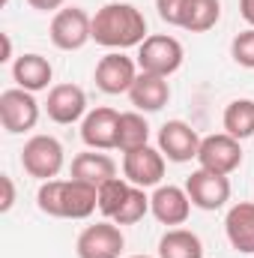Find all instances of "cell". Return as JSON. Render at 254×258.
Here are the masks:
<instances>
[{
	"label": "cell",
	"mask_w": 254,
	"mask_h": 258,
	"mask_svg": "<svg viewBox=\"0 0 254 258\" xmlns=\"http://www.w3.org/2000/svg\"><path fill=\"white\" fill-rule=\"evenodd\" d=\"M147 39V18L132 3H105L93 15V42L111 51L135 48Z\"/></svg>",
	"instance_id": "6da1fadb"
},
{
	"label": "cell",
	"mask_w": 254,
	"mask_h": 258,
	"mask_svg": "<svg viewBox=\"0 0 254 258\" xmlns=\"http://www.w3.org/2000/svg\"><path fill=\"white\" fill-rule=\"evenodd\" d=\"M36 207L54 219H87L99 207V189L81 180H45L36 192Z\"/></svg>",
	"instance_id": "7a4b0ae2"
},
{
	"label": "cell",
	"mask_w": 254,
	"mask_h": 258,
	"mask_svg": "<svg viewBox=\"0 0 254 258\" xmlns=\"http://www.w3.org/2000/svg\"><path fill=\"white\" fill-rule=\"evenodd\" d=\"M66 165V150L54 135H33L21 147V168L36 180H57Z\"/></svg>",
	"instance_id": "3957f363"
},
{
	"label": "cell",
	"mask_w": 254,
	"mask_h": 258,
	"mask_svg": "<svg viewBox=\"0 0 254 258\" xmlns=\"http://www.w3.org/2000/svg\"><path fill=\"white\" fill-rule=\"evenodd\" d=\"M183 42L171 33H153L147 36L141 45H138V69L141 72H150V75H162V78H171L180 66H183Z\"/></svg>",
	"instance_id": "277c9868"
},
{
	"label": "cell",
	"mask_w": 254,
	"mask_h": 258,
	"mask_svg": "<svg viewBox=\"0 0 254 258\" xmlns=\"http://www.w3.org/2000/svg\"><path fill=\"white\" fill-rule=\"evenodd\" d=\"M48 36L60 51H81L93 39V18L81 6H63L60 12H54Z\"/></svg>",
	"instance_id": "5b68a950"
},
{
	"label": "cell",
	"mask_w": 254,
	"mask_h": 258,
	"mask_svg": "<svg viewBox=\"0 0 254 258\" xmlns=\"http://www.w3.org/2000/svg\"><path fill=\"white\" fill-rule=\"evenodd\" d=\"M0 123L9 135H21L39 123V102L30 90L9 87L0 93Z\"/></svg>",
	"instance_id": "8992f818"
},
{
	"label": "cell",
	"mask_w": 254,
	"mask_h": 258,
	"mask_svg": "<svg viewBox=\"0 0 254 258\" xmlns=\"http://www.w3.org/2000/svg\"><path fill=\"white\" fill-rule=\"evenodd\" d=\"M123 249H126V237H123L120 225L111 222V219L87 225L78 234V243H75L78 258H120Z\"/></svg>",
	"instance_id": "52a82bcc"
},
{
	"label": "cell",
	"mask_w": 254,
	"mask_h": 258,
	"mask_svg": "<svg viewBox=\"0 0 254 258\" xmlns=\"http://www.w3.org/2000/svg\"><path fill=\"white\" fill-rule=\"evenodd\" d=\"M197 162H200V168H209L215 174H233L242 165V144H239V138H233L227 132L206 135V138H200Z\"/></svg>",
	"instance_id": "ba28073f"
},
{
	"label": "cell",
	"mask_w": 254,
	"mask_h": 258,
	"mask_svg": "<svg viewBox=\"0 0 254 258\" xmlns=\"http://www.w3.org/2000/svg\"><path fill=\"white\" fill-rule=\"evenodd\" d=\"M141 75L138 69V60L126 57L123 51H108L99 63H96V72H93V81L102 93L108 96H120V93H129L135 78Z\"/></svg>",
	"instance_id": "9c48e42d"
},
{
	"label": "cell",
	"mask_w": 254,
	"mask_h": 258,
	"mask_svg": "<svg viewBox=\"0 0 254 258\" xmlns=\"http://www.w3.org/2000/svg\"><path fill=\"white\" fill-rule=\"evenodd\" d=\"M186 192L197 210H221L230 201V180H227V174L197 168L186 177Z\"/></svg>",
	"instance_id": "30bf717a"
},
{
	"label": "cell",
	"mask_w": 254,
	"mask_h": 258,
	"mask_svg": "<svg viewBox=\"0 0 254 258\" xmlns=\"http://www.w3.org/2000/svg\"><path fill=\"white\" fill-rule=\"evenodd\" d=\"M123 177L129 183L150 189V186H162L165 177V153L159 147H138L123 153Z\"/></svg>",
	"instance_id": "8fae6325"
},
{
	"label": "cell",
	"mask_w": 254,
	"mask_h": 258,
	"mask_svg": "<svg viewBox=\"0 0 254 258\" xmlns=\"http://www.w3.org/2000/svg\"><path fill=\"white\" fill-rule=\"evenodd\" d=\"M45 114L60 123V126H72L78 120L87 117V93L84 87L78 84H54L48 90V99H45Z\"/></svg>",
	"instance_id": "7c38bea8"
},
{
	"label": "cell",
	"mask_w": 254,
	"mask_h": 258,
	"mask_svg": "<svg viewBox=\"0 0 254 258\" xmlns=\"http://www.w3.org/2000/svg\"><path fill=\"white\" fill-rule=\"evenodd\" d=\"M117 126H120V111L99 105V108L87 111V117L81 120V141L90 150H114L117 147Z\"/></svg>",
	"instance_id": "4fadbf2b"
},
{
	"label": "cell",
	"mask_w": 254,
	"mask_h": 258,
	"mask_svg": "<svg viewBox=\"0 0 254 258\" xmlns=\"http://www.w3.org/2000/svg\"><path fill=\"white\" fill-rule=\"evenodd\" d=\"M159 150L171 162H191L200 150V135L186 120H168L159 129Z\"/></svg>",
	"instance_id": "5bb4252c"
},
{
	"label": "cell",
	"mask_w": 254,
	"mask_h": 258,
	"mask_svg": "<svg viewBox=\"0 0 254 258\" xmlns=\"http://www.w3.org/2000/svg\"><path fill=\"white\" fill-rule=\"evenodd\" d=\"M191 198L186 192V186H156V192L150 195V213L171 228H180L191 213Z\"/></svg>",
	"instance_id": "9a60e30c"
},
{
	"label": "cell",
	"mask_w": 254,
	"mask_h": 258,
	"mask_svg": "<svg viewBox=\"0 0 254 258\" xmlns=\"http://www.w3.org/2000/svg\"><path fill=\"white\" fill-rule=\"evenodd\" d=\"M129 99H132L135 111H141V114H156V111H162V108L171 102V84H168V78H162V75L141 72V75L135 78L132 90H129Z\"/></svg>",
	"instance_id": "2e32d148"
},
{
	"label": "cell",
	"mask_w": 254,
	"mask_h": 258,
	"mask_svg": "<svg viewBox=\"0 0 254 258\" xmlns=\"http://www.w3.org/2000/svg\"><path fill=\"white\" fill-rule=\"evenodd\" d=\"M224 234H227V243L236 252L254 255V201H236L227 210Z\"/></svg>",
	"instance_id": "e0dca14e"
},
{
	"label": "cell",
	"mask_w": 254,
	"mask_h": 258,
	"mask_svg": "<svg viewBox=\"0 0 254 258\" xmlns=\"http://www.w3.org/2000/svg\"><path fill=\"white\" fill-rule=\"evenodd\" d=\"M72 177L90 186H105L108 180L117 177V162L105 150H84L72 159Z\"/></svg>",
	"instance_id": "ac0fdd59"
},
{
	"label": "cell",
	"mask_w": 254,
	"mask_h": 258,
	"mask_svg": "<svg viewBox=\"0 0 254 258\" xmlns=\"http://www.w3.org/2000/svg\"><path fill=\"white\" fill-rule=\"evenodd\" d=\"M12 78H15V87L39 93V90H48V84L54 78V66L48 57L30 51V54H21L12 60Z\"/></svg>",
	"instance_id": "d6986e66"
},
{
	"label": "cell",
	"mask_w": 254,
	"mask_h": 258,
	"mask_svg": "<svg viewBox=\"0 0 254 258\" xmlns=\"http://www.w3.org/2000/svg\"><path fill=\"white\" fill-rule=\"evenodd\" d=\"M159 258H203V243L189 228H168L159 237Z\"/></svg>",
	"instance_id": "ffe728a7"
},
{
	"label": "cell",
	"mask_w": 254,
	"mask_h": 258,
	"mask_svg": "<svg viewBox=\"0 0 254 258\" xmlns=\"http://www.w3.org/2000/svg\"><path fill=\"white\" fill-rule=\"evenodd\" d=\"M221 18V0H186L180 27L189 33H206Z\"/></svg>",
	"instance_id": "44dd1931"
},
{
	"label": "cell",
	"mask_w": 254,
	"mask_h": 258,
	"mask_svg": "<svg viewBox=\"0 0 254 258\" xmlns=\"http://www.w3.org/2000/svg\"><path fill=\"white\" fill-rule=\"evenodd\" d=\"M150 144V123L141 111H123L120 114V126H117V150H138Z\"/></svg>",
	"instance_id": "7402d4cb"
},
{
	"label": "cell",
	"mask_w": 254,
	"mask_h": 258,
	"mask_svg": "<svg viewBox=\"0 0 254 258\" xmlns=\"http://www.w3.org/2000/svg\"><path fill=\"white\" fill-rule=\"evenodd\" d=\"M221 126L227 135L245 141L254 135V99H233L227 102L224 114H221Z\"/></svg>",
	"instance_id": "603a6c76"
},
{
	"label": "cell",
	"mask_w": 254,
	"mask_h": 258,
	"mask_svg": "<svg viewBox=\"0 0 254 258\" xmlns=\"http://www.w3.org/2000/svg\"><path fill=\"white\" fill-rule=\"evenodd\" d=\"M129 192H132V183H129L126 177H114L105 186H99V213L105 219H114L120 213V207L126 204Z\"/></svg>",
	"instance_id": "cb8c5ba5"
},
{
	"label": "cell",
	"mask_w": 254,
	"mask_h": 258,
	"mask_svg": "<svg viewBox=\"0 0 254 258\" xmlns=\"http://www.w3.org/2000/svg\"><path fill=\"white\" fill-rule=\"evenodd\" d=\"M147 213H150V195H147V189H141V186L132 183V192H129L126 204L120 207V213H117L111 222H117V225H135V222H141Z\"/></svg>",
	"instance_id": "d4e9b609"
},
{
	"label": "cell",
	"mask_w": 254,
	"mask_h": 258,
	"mask_svg": "<svg viewBox=\"0 0 254 258\" xmlns=\"http://www.w3.org/2000/svg\"><path fill=\"white\" fill-rule=\"evenodd\" d=\"M230 57L239 66H245V69H254V27H248V30H242V33L233 36Z\"/></svg>",
	"instance_id": "484cf974"
},
{
	"label": "cell",
	"mask_w": 254,
	"mask_h": 258,
	"mask_svg": "<svg viewBox=\"0 0 254 258\" xmlns=\"http://www.w3.org/2000/svg\"><path fill=\"white\" fill-rule=\"evenodd\" d=\"M183 6L186 0H156V9H159V18L171 27H180L183 21Z\"/></svg>",
	"instance_id": "4316f807"
},
{
	"label": "cell",
	"mask_w": 254,
	"mask_h": 258,
	"mask_svg": "<svg viewBox=\"0 0 254 258\" xmlns=\"http://www.w3.org/2000/svg\"><path fill=\"white\" fill-rule=\"evenodd\" d=\"M0 186H3L0 210H3V213H9V210H12V204H15V183H12V177H9V174H0Z\"/></svg>",
	"instance_id": "83f0119b"
},
{
	"label": "cell",
	"mask_w": 254,
	"mask_h": 258,
	"mask_svg": "<svg viewBox=\"0 0 254 258\" xmlns=\"http://www.w3.org/2000/svg\"><path fill=\"white\" fill-rule=\"evenodd\" d=\"M36 12H60L66 0H27Z\"/></svg>",
	"instance_id": "f1b7e54d"
},
{
	"label": "cell",
	"mask_w": 254,
	"mask_h": 258,
	"mask_svg": "<svg viewBox=\"0 0 254 258\" xmlns=\"http://www.w3.org/2000/svg\"><path fill=\"white\" fill-rule=\"evenodd\" d=\"M239 15L248 21V27H254V0H239Z\"/></svg>",
	"instance_id": "f546056e"
},
{
	"label": "cell",
	"mask_w": 254,
	"mask_h": 258,
	"mask_svg": "<svg viewBox=\"0 0 254 258\" xmlns=\"http://www.w3.org/2000/svg\"><path fill=\"white\" fill-rule=\"evenodd\" d=\"M0 42H3V54H0V63H9V60H12V39H9V33H0Z\"/></svg>",
	"instance_id": "4dcf8cb0"
},
{
	"label": "cell",
	"mask_w": 254,
	"mask_h": 258,
	"mask_svg": "<svg viewBox=\"0 0 254 258\" xmlns=\"http://www.w3.org/2000/svg\"><path fill=\"white\" fill-rule=\"evenodd\" d=\"M129 258H150V255H129Z\"/></svg>",
	"instance_id": "1f68e13d"
},
{
	"label": "cell",
	"mask_w": 254,
	"mask_h": 258,
	"mask_svg": "<svg viewBox=\"0 0 254 258\" xmlns=\"http://www.w3.org/2000/svg\"><path fill=\"white\" fill-rule=\"evenodd\" d=\"M6 3H9V0H0V6H6Z\"/></svg>",
	"instance_id": "d6a6232c"
}]
</instances>
